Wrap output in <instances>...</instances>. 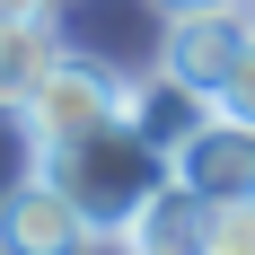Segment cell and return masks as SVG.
<instances>
[{"mask_svg":"<svg viewBox=\"0 0 255 255\" xmlns=\"http://www.w3.org/2000/svg\"><path fill=\"white\" fill-rule=\"evenodd\" d=\"M26 176L62 185L97 229H124L132 211L167 185V158L132 124H106V132H79V141H26Z\"/></svg>","mask_w":255,"mask_h":255,"instance_id":"cell-1","label":"cell"},{"mask_svg":"<svg viewBox=\"0 0 255 255\" xmlns=\"http://www.w3.org/2000/svg\"><path fill=\"white\" fill-rule=\"evenodd\" d=\"M18 124H26V141H79V132L124 124V71L62 44V62L44 71V88H35V106H26Z\"/></svg>","mask_w":255,"mask_h":255,"instance_id":"cell-2","label":"cell"},{"mask_svg":"<svg viewBox=\"0 0 255 255\" xmlns=\"http://www.w3.org/2000/svg\"><path fill=\"white\" fill-rule=\"evenodd\" d=\"M0 255H106V229L44 176H18L0 194Z\"/></svg>","mask_w":255,"mask_h":255,"instance_id":"cell-3","label":"cell"},{"mask_svg":"<svg viewBox=\"0 0 255 255\" xmlns=\"http://www.w3.org/2000/svg\"><path fill=\"white\" fill-rule=\"evenodd\" d=\"M247 35H255V9H247V0H203V9H167V44H158V62H167L176 79H194V88H211V97H220V79L238 71Z\"/></svg>","mask_w":255,"mask_h":255,"instance_id":"cell-4","label":"cell"},{"mask_svg":"<svg viewBox=\"0 0 255 255\" xmlns=\"http://www.w3.org/2000/svg\"><path fill=\"white\" fill-rule=\"evenodd\" d=\"M220 115V97L211 88H194V79H176L167 62H150V71H124V124L150 141L158 158H176L194 132Z\"/></svg>","mask_w":255,"mask_h":255,"instance_id":"cell-5","label":"cell"},{"mask_svg":"<svg viewBox=\"0 0 255 255\" xmlns=\"http://www.w3.org/2000/svg\"><path fill=\"white\" fill-rule=\"evenodd\" d=\"M167 176H176L194 203H247V194H255V124L211 115V124L167 158Z\"/></svg>","mask_w":255,"mask_h":255,"instance_id":"cell-6","label":"cell"},{"mask_svg":"<svg viewBox=\"0 0 255 255\" xmlns=\"http://www.w3.org/2000/svg\"><path fill=\"white\" fill-rule=\"evenodd\" d=\"M53 62H62L53 18H0V115H9V124L35 106V88H44Z\"/></svg>","mask_w":255,"mask_h":255,"instance_id":"cell-7","label":"cell"},{"mask_svg":"<svg viewBox=\"0 0 255 255\" xmlns=\"http://www.w3.org/2000/svg\"><path fill=\"white\" fill-rule=\"evenodd\" d=\"M203 255H255V194L247 203H203Z\"/></svg>","mask_w":255,"mask_h":255,"instance_id":"cell-8","label":"cell"},{"mask_svg":"<svg viewBox=\"0 0 255 255\" xmlns=\"http://www.w3.org/2000/svg\"><path fill=\"white\" fill-rule=\"evenodd\" d=\"M220 115H229V124H255V35H247V53H238V71L220 79Z\"/></svg>","mask_w":255,"mask_h":255,"instance_id":"cell-9","label":"cell"},{"mask_svg":"<svg viewBox=\"0 0 255 255\" xmlns=\"http://www.w3.org/2000/svg\"><path fill=\"white\" fill-rule=\"evenodd\" d=\"M62 0H0V18H53Z\"/></svg>","mask_w":255,"mask_h":255,"instance_id":"cell-10","label":"cell"},{"mask_svg":"<svg viewBox=\"0 0 255 255\" xmlns=\"http://www.w3.org/2000/svg\"><path fill=\"white\" fill-rule=\"evenodd\" d=\"M158 9H203V0H158Z\"/></svg>","mask_w":255,"mask_h":255,"instance_id":"cell-11","label":"cell"},{"mask_svg":"<svg viewBox=\"0 0 255 255\" xmlns=\"http://www.w3.org/2000/svg\"><path fill=\"white\" fill-rule=\"evenodd\" d=\"M247 9H255V0H247Z\"/></svg>","mask_w":255,"mask_h":255,"instance_id":"cell-12","label":"cell"}]
</instances>
